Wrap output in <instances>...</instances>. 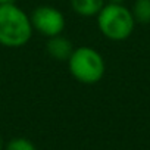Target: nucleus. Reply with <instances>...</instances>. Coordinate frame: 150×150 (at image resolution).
<instances>
[{"label": "nucleus", "instance_id": "f257e3e1", "mask_svg": "<svg viewBox=\"0 0 150 150\" xmlns=\"http://www.w3.org/2000/svg\"><path fill=\"white\" fill-rule=\"evenodd\" d=\"M30 15L16 3L0 5V46L8 49L24 47L33 37Z\"/></svg>", "mask_w": 150, "mask_h": 150}, {"label": "nucleus", "instance_id": "f03ea898", "mask_svg": "<svg viewBox=\"0 0 150 150\" xmlns=\"http://www.w3.org/2000/svg\"><path fill=\"white\" fill-rule=\"evenodd\" d=\"M69 74L81 84L93 86L102 81L106 74V62L102 53L90 46H81L74 49L68 59Z\"/></svg>", "mask_w": 150, "mask_h": 150}, {"label": "nucleus", "instance_id": "7ed1b4c3", "mask_svg": "<svg viewBox=\"0 0 150 150\" xmlns=\"http://www.w3.org/2000/svg\"><path fill=\"white\" fill-rule=\"evenodd\" d=\"M96 18L99 31L110 41H124L129 38L135 28L131 9L124 3H106Z\"/></svg>", "mask_w": 150, "mask_h": 150}, {"label": "nucleus", "instance_id": "20e7f679", "mask_svg": "<svg viewBox=\"0 0 150 150\" xmlns=\"http://www.w3.org/2000/svg\"><path fill=\"white\" fill-rule=\"evenodd\" d=\"M30 19H31L33 30L46 38L62 34L66 24L65 15L57 8L49 5H41L35 8L31 12Z\"/></svg>", "mask_w": 150, "mask_h": 150}, {"label": "nucleus", "instance_id": "39448f33", "mask_svg": "<svg viewBox=\"0 0 150 150\" xmlns=\"http://www.w3.org/2000/svg\"><path fill=\"white\" fill-rule=\"evenodd\" d=\"M74 49L75 47H74L72 41L68 37L62 35V34L49 37L47 41H46L47 54L53 60H57V62H68V59L71 57V54L74 52Z\"/></svg>", "mask_w": 150, "mask_h": 150}, {"label": "nucleus", "instance_id": "423d86ee", "mask_svg": "<svg viewBox=\"0 0 150 150\" xmlns=\"http://www.w3.org/2000/svg\"><path fill=\"white\" fill-rule=\"evenodd\" d=\"M71 9L74 13L83 18H93L97 16L99 12L106 5V0H69Z\"/></svg>", "mask_w": 150, "mask_h": 150}, {"label": "nucleus", "instance_id": "0eeeda50", "mask_svg": "<svg viewBox=\"0 0 150 150\" xmlns=\"http://www.w3.org/2000/svg\"><path fill=\"white\" fill-rule=\"evenodd\" d=\"M131 13L135 19V24H150V0H135L131 8Z\"/></svg>", "mask_w": 150, "mask_h": 150}, {"label": "nucleus", "instance_id": "6e6552de", "mask_svg": "<svg viewBox=\"0 0 150 150\" xmlns=\"http://www.w3.org/2000/svg\"><path fill=\"white\" fill-rule=\"evenodd\" d=\"M5 150H37L35 144L24 137H15L5 144Z\"/></svg>", "mask_w": 150, "mask_h": 150}, {"label": "nucleus", "instance_id": "1a4fd4ad", "mask_svg": "<svg viewBox=\"0 0 150 150\" xmlns=\"http://www.w3.org/2000/svg\"><path fill=\"white\" fill-rule=\"evenodd\" d=\"M125 2V0H106V3H124Z\"/></svg>", "mask_w": 150, "mask_h": 150}, {"label": "nucleus", "instance_id": "9d476101", "mask_svg": "<svg viewBox=\"0 0 150 150\" xmlns=\"http://www.w3.org/2000/svg\"><path fill=\"white\" fill-rule=\"evenodd\" d=\"M8 3H15V0H0V5H8Z\"/></svg>", "mask_w": 150, "mask_h": 150}, {"label": "nucleus", "instance_id": "9b49d317", "mask_svg": "<svg viewBox=\"0 0 150 150\" xmlns=\"http://www.w3.org/2000/svg\"><path fill=\"white\" fill-rule=\"evenodd\" d=\"M5 149V143H3V138H2V135H0V150H3Z\"/></svg>", "mask_w": 150, "mask_h": 150}]
</instances>
